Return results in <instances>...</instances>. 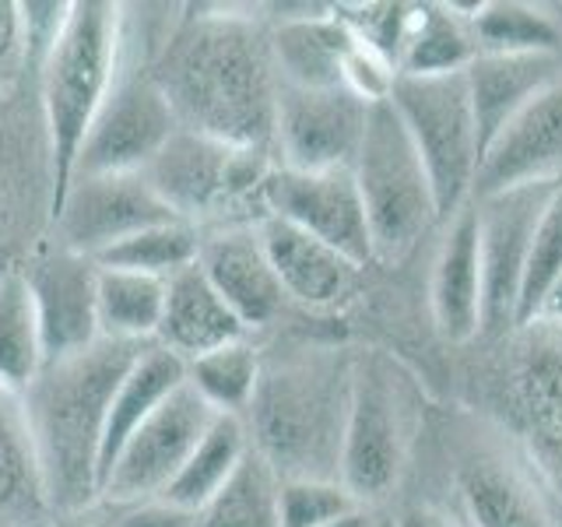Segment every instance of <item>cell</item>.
Listing matches in <instances>:
<instances>
[{"label":"cell","mask_w":562,"mask_h":527,"mask_svg":"<svg viewBox=\"0 0 562 527\" xmlns=\"http://www.w3.org/2000/svg\"><path fill=\"white\" fill-rule=\"evenodd\" d=\"M183 131L228 148H274L278 70L254 18L190 14L151 60Z\"/></svg>","instance_id":"6da1fadb"},{"label":"cell","mask_w":562,"mask_h":527,"mask_svg":"<svg viewBox=\"0 0 562 527\" xmlns=\"http://www.w3.org/2000/svg\"><path fill=\"white\" fill-rule=\"evenodd\" d=\"M145 345L102 338L78 356L46 362L25 391V415L40 457L53 520L88 514L99 500V453L120 380Z\"/></svg>","instance_id":"7a4b0ae2"},{"label":"cell","mask_w":562,"mask_h":527,"mask_svg":"<svg viewBox=\"0 0 562 527\" xmlns=\"http://www.w3.org/2000/svg\"><path fill=\"white\" fill-rule=\"evenodd\" d=\"M348 394L351 366L334 356H310L263 369L243 418L250 447L281 482H341Z\"/></svg>","instance_id":"3957f363"},{"label":"cell","mask_w":562,"mask_h":527,"mask_svg":"<svg viewBox=\"0 0 562 527\" xmlns=\"http://www.w3.org/2000/svg\"><path fill=\"white\" fill-rule=\"evenodd\" d=\"M123 14L110 0H75L57 46L40 67L43 123L49 148V218L57 215L78 176L85 137L116 81Z\"/></svg>","instance_id":"277c9868"},{"label":"cell","mask_w":562,"mask_h":527,"mask_svg":"<svg viewBox=\"0 0 562 527\" xmlns=\"http://www.w3.org/2000/svg\"><path fill=\"white\" fill-rule=\"evenodd\" d=\"M359 198L366 208L369 236H373V257L401 260L412 246L429 233L439 218L429 172L394 113L391 99L369 105L366 134L356 155Z\"/></svg>","instance_id":"5b68a950"},{"label":"cell","mask_w":562,"mask_h":527,"mask_svg":"<svg viewBox=\"0 0 562 527\" xmlns=\"http://www.w3.org/2000/svg\"><path fill=\"white\" fill-rule=\"evenodd\" d=\"M391 105L429 172L439 218H453L468 204L482 162L464 70L436 78L397 75L391 88Z\"/></svg>","instance_id":"8992f818"},{"label":"cell","mask_w":562,"mask_h":527,"mask_svg":"<svg viewBox=\"0 0 562 527\" xmlns=\"http://www.w3.org/2000/svg\"><path fill=\"white\" fill-rule=\"evenodd\" d=\"M408 457V408L394 366L369 356L351 366V394L341 444V485L359 506L391 496Z\"/></svg>","instance_id":"52a82bcc"},{"label":"cell","mask_w":562,"mask_h":527,"mask_svg":"<svg viewBox=\"0 0 562 527\" xmlns=\"http://www.w3.org/2000/svg\"><path fill=\"white\" fill-rule=\"evenodd\" d=\"M176 131L180 123L151 75V60L137 67V60H127V53L120 49L116 81L85 137L78 176L145 172Z\"/></svg>","instance_id":"ba28073f"},{"label":"cell","mask_w":562,"mask_h":527,"mask_svg":"<svg viewBox=\"0 0 562 527\" xmlns=\"http://www.w3.org/2000/svg\"><path fill=\"white\" fill-rule=\"evenodd\" d=\"M506 369V422L562 500V327L527 324Z\"/></svg>","instance_id":"9c48e42d"},{"label":"cell","mask_w":562,"mask_h":527,"mask_svg":"<svg viewBox=\"0 0 562 527\" xmlns=\"http://www.w3.org/2000/svg\"><path fill=\"white\" fill-rule=\"evenodd\" d=\"M559 183H531L479 198V246H482V330L506 334L517 327V303L524 268L531 257L535 228Z\"/></svg>","instance_id":"30bf717a"},{"label":"cell","mask_w":562,"mask_h":527,"mask_svg":"<svg viewBox=\"0 0 562 527\" xmlns=\"http://www.w3.org/2000/svg\"><path fill=\"white\" fill-rule=\"evenodd\" d=\"M215 422V412L201 401L190 383H183L162 408H158L145 426H140L131 444L120 450L116 464L102 482L99 500L113 506H131L158 500L172 485V479L187 464L193 447Z\"/></svg>","instance_id":"8fae6325"},{"label":"cell","mask_w":562,"mask_h":527,"mask_svg":"<svg viewBox=\"0 0 562 527\" xmlns=\"http://www.w3.org/2000/svg\"><path fill=\"white\" fill-rule=\"evenodd\" d=\"M369 105L348 88H292L278 81L274 148L299 172L351 169L366 134Z\"/></svg>","instance_id":"7c38bea8"},{"label":"cell","mask_w":562,"mask_h":527,"mask_svg":"<svg viewBox=\"0 0 562 527\" xmlns=\"http://www.w3.org/2000/svg\"><path fill=\"white\" fill-rule=\"evenodd\" d=\"M172 218L176 215L151 190L145 172H105L75 176L60 211L49 222L57 225V243L99 260L116 243Z\"/></svg>","instance_id":"4fadbf2b"},{"label":"cell","mask_w":562,"mask_h":527,"mask_svg":"<svg viewBox=\"0 0 562 527\" xmlns=\"http://www.w3.org/2000/svg\"><path fill=\"white\" fill-rule=\"evenodd\" d=\"M260 204L268 208L263 215L303 228L359 268L373 260V236H369L366 208L351 169L299 172L274 166L263 183Z\"/></svg>","instance_id":"5bb4252c"},{"label":"cell","mask_w":562,"mask_h":527,"mask_svg":"<svg viewBox=\"0 0 562 527\" xmlns=\"http://www.w3.org/2000/svg\"><path fill=\"white\" fill-rule=\"evenodd\" d=\"M32 292L46 362H60L102 341L99 334V264L67 250L64 243L40 246L18 268Z\"/></svg>","instance_id":"9a60e30c"},{"label":"cell","mask_w":562,"mask_h":527,"mask_svg":"<svg viewBox=\"0 0 562 527\" xmlns=\"http://www.w3.org/2000/svg\"><path fill=\"white\" fill-rule=\"evenodd\" d=\"M562 78L524 105L506 123V131L485 148L474 193H492L531 187V183H562Z\"/></svg>","instance_id":"2e32d148"},{"label":"cell","mask_w":562,"mask_h":527,"mask_svg":"<svg viewBox=\"0 0 562 527\" xmlns=\"http://www.w3.org/2000/svg\"><path fill=\"white\" fill-rule=\"evenodd\" d=\"M233 152L236 148L222 145V141L180 127L148 162L145 180L176 218L198 225V218L218 215L222 208H236L233 183H228Z\"/></svg>","instance_id":"e0dca14e"},{"label":"cell","mask_w":562,"mask_h":527,"mask_svg":"<svg viewBox=\"0 0 562 527\" xmlns=\"http://www.w3.org/2000/svg\"><path fill=\"white\" fill-rule=\"evenodd\" d=\"M482 246H479V208L464 204L450 218V228L432 264V321L447 341L461 345L482 334Z\"/></svg>","instance_id":"ac0fdd59"},{"label":"cell","mask_w":562,"mask_h":527,"mask_svg":"<svg viewBox=\"0 0 562 527\" xmlns=\"http://www.w3.org/2000/svg\"><path fill=\"white\" fill-rule=\"evenodd\" d=\"M257 236L263 254H268L271 271L281 281L285 299H295V303L310 310H327L338 306L356 289L359 264H351L334 246L303 233V228L263 215L257 225Z\"/></svg>","instance_id":"d6986e66"},{"label":"cell","mask_w":562,"mask_h":527,"mask_svg":"<svg viewBox=\"0 0 562 527\" xmlns=\"http://www.w3.org/2000/svg\"><path fill=\"white\" fill-rule=\"evenodd\" d=\"M559 78H562L559 53H479L468 64L464 81H468L482 155L506 131V123Z\"/></svg>","instance_id":"ffe728a7"},{"label":"cell","mask_w":562,"mask_h":527,"mask_svg":"<svg viewBox=\"0 0 562 527\" xmlns=\"http://www.w3.org/2000/svg\"><path fill=\"white\" fill-rule=\"evenodd\" d=\"M198 264L246 330L274 321L285 306V292L271 271L257 228H225V233L211 236L201 243Z\"/></svg>","instance_id":"44dd1931"},{"label":"cell","mask_w":562,"mask_h":527,"mask_svg":"<svg viewBox=\"0 0 562 527\" xmlns=\"http://www.w3.org/2000/svg\"><path fill=\"white\" fill-rule=\"evenodd\" d=\"M236 341H246V327L225 306V299L215 292V285L204 278L201 264H190V268L166 278V306H162V324H158L155 345H162L172 356L190 362L204 356V351H215Z\"/></svg>","instance_id":"7402d4cb"},{"label":"cell","mask_w":562,"mask_h":527,"mask_svg":"<svg viewBox=\"0 0 562 527\" xmlns=\"http://www.w3.org/2000/svg\"><path fill=\"white\" fill-rule=\"evenodd\" d=\"M187 383V362L172 356L162 345H145L127 377L120 380L116 394L110 401V418L102 433V453H99V492L110 468L116 464L120 450L131 444V436L162 408V404Z\"/></svg>","instance_id":"603a6c76"},{"label":"cell","mask_w":562,"mask_h":527,"mask_svg":"<svg viewBox=\"0 0 562 527\" xmlns=\"http://www.w3.org/2000/svg\"><path fill=\"white\" fill-rule=\"evenodd\" d=\"M53 520L25 401L0 386V527Z\"/></svg>","instance_id":"cb8c5ba5"},{"label":"cell","mask_w":562,"mask_h":527,"mask_svg":"<svg viewBox=\"0 0 562 527\" xmlns=\"http://www.w3.org/2000/svg\"><path fill=\"white\" fill-rule=\"evenodd\" d=\"M348 49L351 35L334 14L289 18L271 35L278 81L292 88H345L341 70Z\"/></svg>","instance_id":"d4e9b609"},{"label":"cell","mask_w":562,"mask_h":527,"mask_svg":"<svg viewBox=\"0 0 562 527\" xmlns=\"http://www.w3.org/2000/svg\"><path fill=\"white\" fill-rule=\"evenodd\" d=\"M457 496L468 527H549L535 485L496 457H479L457 471Z\"/></svg>","instance_id":"484cf974"},{"label":"cell","mask_w":562,"mask_h":527,"mask_svg":"<svg viewBox=\"0 0 562 527\" xmlns=\"http://www.w3.org/2000/svg\"><path fill=\"white\" fill-rule=\"evenodd\" d=\"M250 453V433L239 415H215V422L201 436V444L193 447L187 464L172 479V485L158 500H169L183 509H204L218 496L222 485L233 479L243 457Z\"/></svg>","instance_id":"4316f807"},{"label":"cell","mask_w":562,"mask_h":527,"mask_svg":"<svg viewBox=\"0 0 562 527\" xmlns=\"http://www.w3.org/2000/svg\"><path fill=\"white\" fill-rule=\"evenodd\" d=\"M166 306V281L137 271L99 268V334L110 341L151 345Z\"/></svg>","instance_id":"83f0119b"},{"label":"cell","mask_w":562,"mask_h":527,"mask_svg":"<svg viewBox=\"0 0 562 527\" xmlns=\"http://www.w3.org/2000/svg\"><path fill=\"white\" fill-rule=\"evenodd\" d=\"M474 57H479V43H474L471 25L461 22V14L436 4L412 8L397 75H412V78L457 75V70H468Z\"/></svg>","instance_id":"f1b7e54d"},{"label":"cell","mask_w":562,"mask_h":527,"mask_svg":"<svg viewBox=\"0 0 562 527\" xmlns=\"http://www.w3.org/2000/svg\"><path fill=\"white\" fill-rule=\"evenodd\" d=\"M43 338L32 292L18 268L0 271V386L18 397L43 373Z\"/></svg>","instance_id":"f546056e"},{"label":"cell","mask_w":562,"mask_h":527,"mask_svg":"<svg viewBox=\"0 0 562 527\" xmlns=\"http://www.w3.org/2000/svg\"><path fill=\"white\" fill-rule=\"evenodd\" d=\"M278 489L281 479L250 447L218 496L198 509V527H281Z\"/></svg>","instance_id":"4dcf8cb0"},{"label":"cell","mask_w":562,"mask_h":527,"mask_svg":"<svg viewBox=\"0 0 562 527\" xmlns=\"http://www.w3.org/2000/svg\"><path fill=\"white\" fill-rule=\"evenodd\" d=\"M260 373H263L260 356L246 341L222 345L187 362V383L201 394V401L215 415L243 418L257 394Z\"/></svg>","instance_id":"1f68e13d"},{"label":"cell","mask_w":562,"mask_h":527,"mask_svg":"<svg viewBox=\"0 0 562 527\" xmlns=\"http://www.w3.org/2000/svg\"><path fill=\"white\" fill-rule=\"evenodd\" d=\"M201 257V236L198 225L190 222H162L151 225L145 233L116 243L113 250H105L95 264L99 268H120V271H137L151 278H172L176 271L190 268Z\"/></svg>","instance_id":"d6a6232c"},{"label":"cell","mask_w":562,"mask_h":527,"mask_svg":"<svg viewBox=\"0 0 562 527\" xmlns=\"http://www.w3.org/2000/svg\"><path fill=\"white\" fill-rule=\"evenodd\" d=\"M479 53H559L562 35L549 14L517 0H496L471 18Z\"/></svg>","instance_id":"836d02e7"},{"label":"cell","mask_w":562,"mask_h":527,"mask_svg":"<svg viewBox=\"0 0 562 527\" xmlns=\"http://www.w3.org/2000/svg\"><path fill=\"white\" fill-rule=\"evenodd\" d=\"M562 274V183L555 187L549 208L535 228L531 257L524 268V285H520V303H517V327H527L535 321L544 292L555 285Z\"/></svg>","instance_id":"e575fe53"},{"label":"cell","mask_w":562,"mask_h":527,"mask_svg":"<svg viewBox=\"0 0 562 527\" xmlns=\"http://www.w3.org/2000/svg\"><path fill=\"white\" fill-rule=\"evenodd\" d=\"M334 18L341 22V29L366 46L369 53H376L380 60H386L394 70L401 67V49L404 35H408V4H345L334 8Z\"/></svg>","instance_id":"d590c367"},{"label":"cell","mask_w":562,"mask_h":527,"mask_svg":"<svg viewBox=\"0 0 562 527\" xmlns=\"http://www.w3.org/2000/svg\"><path fill=\"white\" fill-rule=\"evenodd\" d=\"M351 509H359L356 496L341 482L324 479H295L278 489V517L281 527H324Z\"/></svg>","instance_id":"8d00e7d4"},{"label":"cell","mask_w":562,"mask_h":527,"mask_svg":"<svg viewBox=\"0 0 562 527\" xmlns=\"http://www.w3.org/2000/svg\"><path fill=\"white\" fill-rule=\"evenodd\" d=\"M67 14H70V4L67 0H46V4H22V25H25V64L35 67V75H40V67L46 64L49 49L57 46L60 32L67 25Z\"/></svg>","instance_id":"74e56055"},{"label":"cell","mask_w":562,"mask_h":527,"mask_svg":"<svg viewBox=\"0 0 562 527\" xmlns=\"http://www.w3.org/2000/svg\"><path fill=\"white\" fill-rule=\"evenodd\" d=\"M110 527H198V514L169 500H145V503L120 506V514Z\"/></svg>","instance_id":"f35d334b"},{"label":"cell","mask_w":562,"mask_h":527,"mask_svg":"<svg viewBox=\"0 0 562 527\" xmlns=\"http://www.w3.org/2000/svg\"><path fill=\"white\" fill-rule=\"evenodd\" d=\"M25 64V25H22V4L0 0V85L18 78Z\"/></svg>","instance_id":"ab89813d"},{"label":"cell","mask_w":562,"mask_h":527,"mask_svg":"<svg viewBox=\"0 0 562 527\" xmlns=\"http://www.w3.org/2000/svg\"><path fill=\"white\" fill-rule=\"evenodd\" d=\"M394 527H457V524L443 514H436V509H429V506H412L397 517Z\"/></svg>","instance_id":"60d3db41"},{"label":"cell","mask_w":562,"mask_h":527,"mask_svg":"<svg viewBox=\"0 0 562 527\" xmlns=\"http://www.w3.org/2000/svg\"><path fill=\"white\" fill-rule=\"evenodd\" d=\"M535 321L562 327V274L555 278V285H552L549 292H544L541 306H538V313H535ZM535 321H531V324H535Z\"/></svg>","instance_id":"b9f144b4"},{"label":"cell","mask_w":562,"mask_h":527,"mask_svg":"<svg viewBox=\"0 0 562 527\" xmlns=\"http://www.w3.org/2000/svg\"><path fill=\"white\" fill-rule=\"evenodd\" d=\"M324 527H373V517H369V509L359 506V509H351V514L338 517V520H330Z\"/></svg>","instance_id":"7bdbcfd3"},{"label":"cell","mask_w":562,"mask_h":527,"mask_svg":"<svg viewBox=\"0 0 562 527\" xmlns=\"http://www.w3.org/2000/svg\"><path fill=\"white\" fill-rule=\"evenodd\" d=\"M57 527H102V524H95L88 514H78V517H57Z\"/></svg>","instance_id":"ee69618b"},{"label":"cell","mask_w":562,"mask_h":527,"mask_svg":"<svg viewBox=\"0 0 562 527\" xmlns=\"http://www.w3.org/2000/svg\"><path fill=\"white\" fill-rule=\"evenodd\" d=\"M32 527H57V520H40V524H32Z\"/></svg>","instance_id":"f6af8a7d"}]
</instances>
